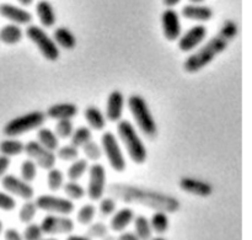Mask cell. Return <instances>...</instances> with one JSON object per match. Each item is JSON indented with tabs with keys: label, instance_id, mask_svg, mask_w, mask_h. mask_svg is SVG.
Returning <instances> with one entry per match:
<instances>
[{
	"label": "cell",
	"instance_id": "cell-1",
	"mask_svg": "<svg viewBox=\"0 0 252 240\" xmlns=\"http://www.w3.org/2000/svg\"><path fill=\"white\" fill-rule=\"evenodd\" d=\"M111 197L128 204L140 205L154 211L165 212V213H175L180 209L179 199L171 196L165 192L154 191L147 187L138 186V185L125 184V182H116L108 186Z\"/></svg>",
	"mask_w": 252,
	"mask_h": 240
},
{
	"label": "cell",
	"instance_id": "cell-2",
	"mask_svg": "<svg viewBox=\"0 0 252 240\" xmlns=\"http://www.w3.org/2000/svg\"><path fill=\"white\" fill-rule=\"evenodd\" d=\"M238 24L233 20H225L219 31L211 39L199 46L191 56L187 57L184 69L187 73H198L228 48L229 43L238 36Z\"/></svg>",
	"mask_w": 252,
	"mask_h": 240
},
{
	"label": "cell",
	"instance_id": "cell-3",
	"mask_svg": "<svg viewBox=\"0 0 252 240\" xmlns=\"http://www.w3.org/2000/svg\"><path fill=\"white\" fill-rule=\"evenodd\" d=\"M117 135L130 160L138 165L144 164L148 158V149L134 125L128 120H121L117 122Z\"/></svg>",
	"mask_w": 252,
	"mask_h": 240
},
{
	"label": "cell",
	"instance_id": "cell-4",
	"mask_svg": "<svg viewBox=\"0 0 252 240\" xmlns=\"http://www.w3.org/2000/svg\"><path fill=\"white\" fill-rule=\"evenodd\" d=\"M128 108L135 121V125L147 138H155L158 135V125L147 100L139 94H132L127 100Z\"/></svg>",
	"mask_w": 252,
	"mask_h": 240
},
{
	"label": "cell",
	"instance_id": "cell-5",
	"mask_svg": "<svg viewBox=\"0 0 252 240\" xmlns=\"http://www.w3.org/2000/svg\"><path fill=\"white\" fill-rule=\"evenodd\" d=\"M46 118V112H43V111H30V112L24 113V115L11 118L9 122L5 123L4 128H2V133L6 137L16 138L27 132L38 130L39 127L44 125Z\"/></svg>",
	"mask_w": 252,
	"mask_h": 240
},
{
	"label": "cell",
	"instance_id": "cell-6",
	"mask_svg": "<svg viewBox=\"0 0 252 240\" xmlns=\"http://www.w3.org/2000/svg\"><path fill=\"white\" fill-rule=\"evenodd\" d=\"M26 36L38 48L43 58H46L49 62L58 61L59 57H61V49L43 27L32 24L29 25L26 29Z\"/></svg>",
	"mask_w": 252,
	"mask_h": 240
},
{
	"label": "cell",
	"instance_id": "cell-7",
	"mask_svg": "<svg viewBox=\"0 0 252 240\" xmlns=\"http://www.w3.org/2000/svg\"><path fill=\"white\" fill-rule=\"evenodd\" d=\"M101 148H102V154L106 155L111 168L115 171L122 172L127 168L125 153L120 144V140L116 137L115 133L111 131H106L101 136Z\"/></svg>",
	"mask_w": 252,
	"mask_h": 240
},
{
	"label": "cell",
	"instance_id": "cell-8",
	"mask_svg": "<svg viewBox=\"0 0 252 240\" xmlns=\"http://www.w3.org/2000/svg\"><path fill=\"white\" fill-rule=\"evenodd\" d=\"M37 208L41 211L48 212L49 214H63L69 216L74 211V202L66 199L65 196L57 195H39L34 201Z\"/></svg>",
	"mask_w": 252,
	"mask_h": 240
},
{
	"label": "cell",
	"instance_id": "cell-9",
	"mask_svg": "<svg viewBox=\"0 0 252 240\" xmlns=\"http://www.w3.org/2000/svg\"><path fill=\"white\" fill-rule=\"evenodd\" d=\"M106 169L102 164H93L89 168V182H88V194L89 199L93 201H98L103 197L106 191Z\"/></svg>",
	"mask_w": 252,
	"mask_h": 240
},
{
	"label": "cell",
	"instance_id": "cell-10",
	"mask_svg": "<svg viewBox=\"0 0 252 240\" xmlns=\"http://www.w3.org/2000/svg\"><path fill=\"white\" fill-rule=\"evenodd\" d=\"M25 153H26L27 157L32 162H34V164L37 167L42 168V169L49 170L52 168H54V165H56V153L46 149L37 140H30V142H27L25 144Z\"/></svg>",
	"mask_w": 252,
	"mask_h": 240
},
{
	"label": "cell",
	"instance_id": "cell-11",
	"mask_svg": "<svg viewBox=\"0 0 252 240\" xmlns=\"http://www.w3.org/2000/svg\"><path fill=\"white\" fill-rule=\"evenodd\" d=\"M42 232L49 236L56 234H70L74 231V221L69 216L63 214H47L41 222Z\"/></svg>",
	"mask_w": 252,
	"mask_h": 240
},
{
	"label": "cell",
	"instance_id": "cell-12",
	"mask_svg": "<svg viewBox=\"0 0 252 240\" xmlns=\"http://www.w3.org/2000/svg\"><path fill=\"white\" fill-rule=\"evenodd\" d=\"M1 186L7 194L20 197L25 201L32 200L34 196L33 186L14 174H5L1 177Z\"/></svg>",
	"mask_w": 252,
	"mask_h": 240
},
{
	"label": "cell",
	"instance_id": "cell-13",
	"mask_svg": "<svg viewBox=\"0 0 252 240\" xmlns=\"http://www.w3.org/2000/svg\"><path fill=\"white\" fill-rule=\"evenodd\" d=\"M208 34V29L203 24H197L187 30L185 34H181L179 41V48L182 52H192L198 48L206 39Z\"/></svg>",
	"mask_w": 252,
	"mask_h": 240
},
{
	"label": "cell",
	"instance_id": "cell-14",
	"mask_svg": "<svg viewBox=\"0 0 252 240\" xmlns=\"http://www.w3.org/2000/svg\"><path fill=\"white\" fill-rule=\"evenodd\" d=\"M161 27L167 41H176L182 34L181 17L175 9L164 10L161 14Z\"/></svg>",
	"mask_w": 252,
	"mask_h": 240
},
{
	"label": "cell",
	"instance_id": "cell-15",
	"mask_svg": "<svg viewBox=\"0 0 252 240\" xmlns=\"http://www.w3.org/2000/svg\"><path fill=\"white\" fill-rule=\"evenodd\" d=\"M0 16L10 21V24L15 25H31L33 20V15L25 7L10 4V2H1L0 4Z\"/></svg>",
	"mask_w": 252,
	"mask_h": 240
},
{
	"label": "cell",
	"instance_id": "cell-16",
	"mask_svg": "<svg viewBox=\"0 0 252 240\" xmlns=\"http://www.w3.org/2000/svg\"><path fill=\"white\" fill-rule=\"evenodd\" d=\"M126 99L121 90H112L107 98L106 105V120L111 122H120L125 110Z\"/></svg>",
	"mask_w": 252,
	"mask_h": 240
},
{
	"label": "cell",
	"instance_id": "cell-17",
	"mask_svg": "<svg viewBox=\"0 0 252 240\" xmlns=\"http://www.w3.org/2000/svg\"><path fill=\"white\" fill-rule=\"evenodd\" d=\"M180 189L189 192V195H196L199 197H208L214 191L213 186L209 182L191 176H185L180 179Z\"/></svg>",
	"mask_w": 252,
	"mask_h": 240
},
{
	"label": "cell",
	"instance_id": "cell-18",
	"mask_svg": "<svg viewBox=\"0 0 252 240\" xmlns=\"http://www.w3.org/2000/svg\"><path fill=\"white\" fill-rule=\"evenodd\" d=\"M182 16L187 20H192V21L203 22L209 21L213 19L214 12L208 5H202V4H187L182 7L181 11Z\"/></svg>",
	"mask_w": 252,
	"mask_h": 240
},
{
	"label": "cell",
	"instance_id": "cell-19",
	"mask_svg": "<svg viewBox=\"0 0 252 240\" xmlns=\"http://www.w3.org/2000/svg\"><path fill=\"white\" fill-rule=\"evenodd\" d=\"M79 113V107L74 103H53L47 110L46 116L53 120H73Z\"/></svg>",
	"mask_w": 252,
	"mask_h": 240
},
{
	"label": "cell",
	"instance_id": "cell-20",
	"mask_svg": "<svg viewBox=\"0 0 252 240\" xmlns=\"http://www.w3.org/2000/svg\"><path fill=\"white\" fill-rule=\"evenodd\" d=\"M36 12L42 25L41 27L51 29L56 25L57 15L51 1H48V0H38L36 4Z\"/></svg>",
	"mask_w": 252,
	"mask_h": 240
},
{
	"label": "cell",
	"instance_id": "cell-21",
	"mask_svg": "<svg viewBox=\"0 0 252 240\" xmlns=\"http://www.w3.org/2000/svg\"><path fill=\"white\" fill-rule=\"evenodd\" d=\"M134 211L130 207H122L113 213L110 227L113 232H125L134 219Z\"/></svg>",
	"mask_w": 252,
	"mask_h": 240
},
{
	"label": "cell",
	"instance_id": "cell-22",
	"mask_svg": "<svg viewBox=\"0 0 252 240\" xmlns=\"http://www.w3.org/2000/svg\"><path fill=\"white\" fill-rule=\"evenodd\" d=\"M52 38L54 39L56 44L58 47H62V48L66 49V51H70V49H74L76 47V37L75 34H73L70 29L65 26H59L54 30L53 37Z\"/></svg>",
	"mask_w": 252,
	"mask_h": 240
},
{
	"label": "cell",
	"instance_id": "cell-23",
	"mask_svg": "<svg viewBox=\"0 0 252 240\" xmlns=\"http://www.w3.org/2000/svg\"><path fill=\"white\" fill-rule=\"evenodd\" d=\"M84 117L88 121L89 127L95 131H102L106 127V116L97 106L90 105L84 110Z\"/></svg>",
	"mask_w": 252,
	"mask_h": 240
},
{
	"label": "cell",
	"instance_id": "cell-24",
	"mask_svg": "<svg viewBox=\"0 0 252 240\" xmlns=\"http://www.w3.org/2000/svg\"><path fill=\"white\" fill-rule=\"evenodd\" d=\"M24 37L21 26L15 24H6L0 29V41L7 46H14L19 43Z\"/></svg>",
	"mask_w": 252,
	"mask_h": 240
},
{
	"label": "cell",
	"instance_id": "cell-25",
	"mask_svg": "<svg viewBox=\"0 0 252 240\" xmlns=\"http://www.w3.org/2000/svg\"><path fill=\"white\" fill-rule=\"evenodd\" d=\"M37 142L43 145L46 149L54 153L59 148V138L57 137L54 131H52L48 127H44V126L37 130Z\"/></svg>",
	"mask_w": 252,
	"mask_h": 240
},
{
	"label": "cell",
	"instance_id": "cell-26",
	"mask_svg": "<svg viewBox=\"0 0 252 240\" xmlns=\"http://www.w3.org/2000/svg\"><path fill=\"white\" fill-rule=\"evenodd\" d=\"M0 153L6 158L21 155L25 153V143L17 138L6 137L0 142Z\"/></svg>",
	"mask_w": 252,
	"mask_h": 240
},
{
	"label": "cell",
	"instance_id": "cell-27",
	"mask_svg": "<svg viewBox=\"0 0 252 240\" xmlns=\"http://www.w3.org/2000/svg\"><path fill=\"white\" fill-rule=\"evenodd\" d=\"M133 222H134L135 236L138 238L140 240H150L153 238V229L148 217L139 214V216L134 217Z\"/></svg>",
	"mask_w": 252,
	"mask_h": 240
},
{
	"label": "cell",
	"instance_id": "cell-28",
	"mask_svg": "<svg viewBox=\"0 0 252 240\" xmlns=\"http://www.w3.org/2000/svg\"><path fill=\"white\" fill-rule=\"evenodd\" d=\"M90 140H93V130L89 126H80L74 130L70 137V144L76 148H83Z\"/></svg>",
	"mask_w": 252,
	"mask_h": 240
},
{
	"label": "cell",
	"instance_id": "cell-29",
	"mask_svg": "<svg viewBox=\"0 0 252 240\" xmlns=\"http://www.w3.org/2000/svg\"><path fill=\"white\" fill-rule=\"evenodd\" d=\"M149 221L153 232H155V233L158 234H164L170 227L169 216H167V213H165V212L155 211Z\"/></svg>",
	"mask_w": 252,
	"mask_h": 240
},
{
	"label": "cell",
	"instance_id": "cell-30",
	"mask_svg": "<svg viewBox=\"0 0 252 240\" xmlns=\"http://www.w3.org/2000/svg\"><path fill=\"white\" fill-rule=\"evenodd\" d=\"M89 169L88 160L86 159H75L70 164V167L68 168V171H66V176H68L69 181H78L80 177H83V175L85 174L86 170Z\"/></svg>",
	"mask_w": 252,
	"mask_h": 240
},
{
	"label": "cell",
	"instance_id": "cell-31",
	"mask_svg": "<svg viewBox=\"0 0 252 240\" xmlns=\"http://www.w3.org/2000/svg\"><path fill=\"white\" fill-rule=\"evenodd\" d=\"M37 211H38V208H37L34 201H32V200H27V201H25L24 204H22L21 208H20L19 211L20 221L25 224L31 223V222L33 221L34 217H36Z\"/></svg>",
	"mask_w": 252,
	"mask_h": 240
},
{
	"label": "cell",
	"instance_id": "cell-32",
	"mask_svg": "<svg viewBox=\"0 0 252 240\" xmlns=\"http://www.w3.org/2000/svg\"><path fill=\"white\" fill-rule=\"evenodd\" d=\"M47 184L51 191H58L64 185V174L58 168H52L47 174Z\"/></svg>",
	"mask_w": 252,
	"mask_h": 240
},
{
	"label": "cell",
	"instance_id": "cell-33",
	"mask_svg": "<svg viewBox=\"0 0 252 240\" xmlns=\"http://www.w3.org/2000/svg\"><path fill=\"white\" fill-rule=\"evenodd\" d=\"M96 214V207L91 204H85L79 208L76 219L81 226H90Z\"/></svg>",
	"mask_w": 252,
	"mask_h": 240
},
{
	"label": "cell",
	"instance_id": "cell-34",
	"mask_svg": "<svg viewBox=\"0 0 252 240\" xmlns=\"http://www.w3.org/2000/svg\"><path fill=\"white\" fill-rule=\"evenodd\" d=\"M64 194H65L66 199L71 200H80L85 196L86 191L78 181H68L63 185Z\"/></svg>",
	"mask_w": 252,
	"mask_h": 240
},
{
	"label": "cell",
	"instance_id": "cell-35",
	"mask_svg": "<svg viewBox=\"0 0 252 240\" xmlns=\"http://www.w3.org/2000/svg\"><path fill=\"white\" fill-rule=\"evenodd\" d=\"M20 171H21V176L20 177L26 182H29V184H31L37 176V165L30 158H27L21 163Z\"/></svg>",
	"mask_w": 252,
	"mask_h": 240
},
{
	"label": "cell",
	"instance_id": "cell-36",
	"mask_svg": "<svg viewBox=\"0 0 252 240\" xmlns=\"http://www.w3.org/2000/svg\"><path fill=\"white\" fill-rule=\"evenodd\" d=\"M73 132H74L73 121L71 120L57 121L56 131H54V133L57 135V137L62 138V139H66V138L71 137Z\"/></svg>",
	"mask_w": 252,
	"mask_h": 240
},
{
	"label": "cell",
	"instance_id": "cell-37",
	"mask_svg": "<svg viewBox=\"0 0 252 240\" xmlns=\"http://www.w3.org/2000/svg\"><path fill=\"white\" fill-rule=\"evenodd\" d=\"M56 157L62 160H68V162H74L79 158V148L74 147L73 144L62 145L57 149Z\"/></svg>",
	"mask_w": 252,
	"mask_h": 240
},
{
	"label": "cell",
	"instance_id": "cell-38",
	"mask_svg": "<svg viewBox=\"0 0 252 240\" xmlns=\"http://www.w3.org/2000/svg\"><path fill=\"white\" fill-rule=\"evenodd\" d=\"M84 154L88 158L89 160H93V162H97L101 157H102V148L95 140H90L89 143H86L83 147Z\"/></svg>",
	"mask_w": 252,
	"mask_h": 240
},
{
	"label": "cell",
	"instance_id": "cell-39",
	"mask_svg": "<svg viewBox=\"0 0 252 240\" xmlns=\"http://www.w3.org/2000/svg\"><path fill=\"white\" fill-rule=\"evenodd\" d=\"M98 201H100L98 211L101 212L102 216H111V214L115 213L116 208H117V204H116V200L113 197H102Z\"/></svg>",
	"mask_w": 252,
	"mask_h": 240
},
{
	"label": "cell",
	"instance_id": "cell-40",
	"mask_svg": "<svg viewBox=\"0 0 252 240\" xmlns=\"http://www.w3.org/2000/svg\"><path fill=\"white\" fill-rule=\"evenodd\" d=\"M24 240H41L43 232L39 224L36 223H29L26 228L24 229V233L21 234Z\"/></svg>",
	"mask_w": 252,
	"mask_h": 240
},
{
	"label": "cell",
	"instance_id": "cell-41",
	"mask_svg": "<svg viewBox=\"0 0 252 240\" xmlns=\"http://www.w3.org/2000/svg\"><path fill=\"white\" fill-rule=\"evenodd\" d=\"M89 237L90 238H106L108 234V228L107 226H105V223L102 222H95V223H91L89 227Z\"/></svg>",
	"mask_w": 252,
	"mask_h": 240
},
{
	"label": "cell",
	"instance_id": "cell-42",
	"mask_svg": "<svg viewBox=\"0 0 252 240\" xmlns=\"http://www.w3.org/2000/svg\"><path fill=\"white\" fill-rule=\"evenodd\" d=\"M16 207V200L6 191H0V209L10 212Z\"/></svg>",
	"mask_w": 252,
	"mask_h": 240
},
{
	"label": "cell",
	"instance_id": "cell-43",
	"mask_svg": "<svg viewBox=\"0 0 252 240\" xmlns=\"http://www.w3.org/2000/svg\"><path fill=\"white\" fill-rule=\"evenodd\" d=\"M4 238H5V240H24L21 233H20V232L15 228L6 229L4 233Z\"/></svg>",
	"mask_w": 252,
	"mask_h": 240
},
{
	"label": "cell",
	"instance_id": "cell-44",
	"mask_svg": "<svg viewBox=\"0 0 252 240\" xmlns=\"http://www.w3.org/2000/svg\"><path fill=\"white\" fill-rule=\"evenodd\" d=\"M9 167H10V158L4 157V155H0V180H1V177L6 174Z\"/></svg>",
	"mask_w": 252,
	"mask_h": 240
},
{
	"label": "cell",
	"instance_id": "cell-45",
	"mask_svg": "<svg viewBox=\"0 0 252 240\" xmlns=\"http://www.w3.org/2000/svg\"><path fill=\"white\" fill-rule=\"evenodd\" d=\"M116 240H140L133 232H122Z\"/></svg>",
	"mask_w": 252,
	"mask_h": 240
},
{
	"label": "cell",
	"instance_id": "cell-46",
	"mask_svg": "<svg viewBox=\"0 0 252 240\" xmlns=\"http://www.w3.org/2000/svg\"><path fill=\"white\" fill-rule=\"evenodd\" d=\"M66 240H93L89 236H81V234H69Z\"/></svg>",
	"mask_w": 252,
	"mask_h": 240
},
{
	"label": "cell",
	"instance_id": "cell-47",
	"mask_svg": "<svg viewBox=\"0 0 252 240\" xmlns=\"http://www.w3.org/2000/svg\"><path fill=\"white\" fill-rule=\"evenodd\" d=\"M164 1V4L166 5L169 9H174L176 5H179L180 2H181V0H162Z\"/></svg>",
	"mask_w": 252,
	"mask_h": 240
},
{
	"label": "cell",
	"instance_id": "cell-48",
	"mask_svg": "<svg viewBox=\"0 0 252 240\" xmlns=\"http://www.w3.org/2000/svg\"><path fill=\"white\" fill-rule=\"evenodd\" d=\"M17 2H20V4L22 5V6H30V5L33 4L34 0H16Z\"/></svg>",
	"mask_w": 252,
	"mask_h": 240
},
{
	"label": "cell",
	"instance_id": "cell-49",
	"mask_svg": "<svg viewBox=\"0 0 252 240\" xmlns=\"http://www.w3.org/2000/svg\"><path fill=\"white\" fill-rule=\"evenodd\" d=\"M150 240H166V239L161 236H158V237H154V238H152Z\"/></svg>",
	"mask_w": 252,
	"mask_h": 240
},
{
	"label": "cell",
	"instance_id": "cell-50",
	"mask_svg": "<svg viewBox=\"0 0 252 240\" xmlns=\"http://www.w3.org/2000/svg\"><path fill=\"white\" fill-rule=\"evenodd\" d=\"M189 1H191L192 4H201V2H203L204 0H189Z\"/></svg>",
	"mask_w": 252,
	"mask_h": 240
},
{
	"label": "cell",
	"instance_id": "cell-51",
	"mask_svg": "<svg viewBox=\"0 0 252 240\" xmlns=\"http://www.w3.org/2000/svg\"><path fill=\"white\" fill-rule=\"evenodd\" d=\"M103 240H116L115 238H113V237H106V238H103Z\"/></svg>",
	"mask_w": 252,
	"mask_h": 240
},
{
	"label": "cell",
	"instance_id": "cell-52",
	"mask_svg": "<svg viewBox=\"0 0 252 240\" xmlns=\"http://www.w3.org/2000/svg\"><path fill=\"white\" fill-rule=\"evenodd\" d=\"M2 233V222H1V219H0V234Z\"/></svg>",
	"mask_w": 252,
	"mask_h": 240
},
{
	"label": "cell",
	"instance_id": "cell-53",
	"mask_svg": "<svg viewBox=\"0 0 252 240\" xmlns=\"http://www.w3.org/2000/svg\"><path fill=\"white\" fill-rule=\"evenodd\" d=\"M41 240H58V239H56V238H46V239H41Z\"/></svg>",
	"mask_w": 252,
	"mask_h": 240
}]
</instances>
